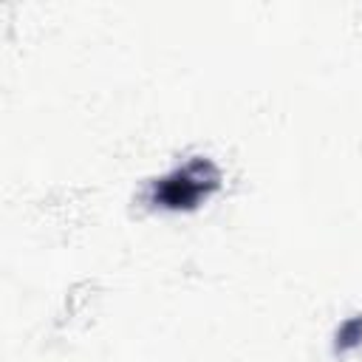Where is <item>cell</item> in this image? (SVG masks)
<instances>
[{
    "instance_id": "1",
    "label": "cell",
    "mask_w": 362,
    "mask_h": 362,
    "mask_svg": "<svg viewBox=\"0 0 362 362\" xmlns=\"http://www.w3.org/2000/svg\"><path fill=\"white\" fill-rule=\"evenodd\" d=\"M218 181H221V175H218L215 164L206 158H195L187 167L167 175L156 187V201L170 209H181V206L187 209V206H195L204 195H209L218 187Z\"/></svg>"
},
{
    "instance_id": "2",
    "label": "cell",
    "mask_w": 362,
    "mask_h": 362,
    "mask_svg": "<svg viewBox=\"0 0 362 362\" xmlns=\"http://www.w3.org/2000/svg\"><path fill=\"white\" fill-rule=\"evenodd\" d=\"M362 342V317H354V320H348L342 328H339V334H337V348L339 351H348V348H354V345H359Z\"/></svg>"
}]
</instances>
